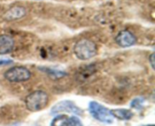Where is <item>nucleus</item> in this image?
Returning <instances> with one entry per match:
<instances>
[{"label":"nucleus","mask_w":155,"mask_h":126,"mask_svg":"<svg viewBox=\"0 0 155 126\" xmlns=\"http://www.w3.org/2000/svg\"><path fill=\"white\" fill-rule=\"evenodd\" d=\"M63 112L76 114L77 115H81L83 113V111L80 107H78L74 102L68 100L58 102L51 109V114H53V115Z\"/></svg>","instance_id":"obj_5"},{"label":"nucleus","mask_w":155,"mask_h":126,"mask_svg":"<svg viewBox=\"0 0 155 126\" xmlns=\"http://www.w3.org/2000/svg\"><path fill=\"white\" fill-rule=\"evenodd\" d=\"M115 42L123 48L134 46L137 43V38L132 32L129 30H122L115 37Z\"/></svg>","instance_id":"obj_6"},{"label":"nucleus","mask_w":155,"mask_h":126,"mask_svg":"<svg viewBox=\"0 0 155 126\" xmlns=\"http://www.w3.org/2000/svg\"><path fill=\"white\" fill-rule=\"evenodd\" d=\"M27 15V10L23 6H14L9 9L4 14V19L8 21H16V20L21 19L24 18Z\"/></svg>","instance_id":"obj_8"},{"label":"nucleus","mask_w":155,"mask_h":126,"mask_svg":"<svg viewBox=\"0 0 155 126\" xmlns=\"http://www.w3.org/2000/svg\"><path fill=\"white\" fill-rule=\"evenodd\" d=\"M110 115L114 118L122 121L130 120L134 115V113L130 109H114L110 110Z\"/></svg>","instance_id":"obj_10"},{"label":"nucleus","mask_w":155,"mask_h":126,"mask_svg":"<svg viewBox=\"0 0 155 126\" xmlns=\"http://www.w3.org/2000/svg\"><path fill=\"white\" fill-rule=\"evenodd\" d=\"M74 53L81 61H87L95 57L98 53L96 44L89 39H82L75 44Z\"/></svg>","instance_id":"obj_1"},{"label":"nucleus","mask_w":155,"mask_h":126,"mask_svg":"<svg viewBox=\"0 0 155 126\" xmlns=\"http://www.w3.org/2000/svg\"><path fill=\"white\" fill-rule=\"evenodd\" d=\"M5 78L12 83H20L30 80L31 72L27 68L23 66H16L9 68L4 73Z\"/></svg>","instance_id":"obj_4"},{"label":"nucleus","mask_w":155,"mask_h":126,"mask_svg":"<svg viewBox=\"0 0 155 126\" xmlns=\"http://www.w3.org/2000/svg\"><path fill=\"white\" fill-rule=\"evenodd\" d=\"M89 112L91 115L98 121L107 124L113 123V116L110 115V110L98 102L91 101L89 103Z\"/></svg>","instance_id":"obj_3"},{"label":"nucleus","mask_w":155,"mask_h":126,"mask_svg":"<svg viewBox=\"0 0 155 126\" xmlns=\"http://www.w3.org/2000/svg\"><path fill=\"white\" fill-rule=\"evenodd\" d=\"M15 47L13 37L7 34L0 35V55H7L12 53Z\"/></svg>","instance_id":"obj_9"},{"label":"nucleus","mask_w":155,"mask_h":126,"mask_svg":"<svg viewBox=\"0 0 155 126\" xmlns=\"http://www.w3.org/2000/svg\"><path fill=\"white\" fill-rule=\"evenodd\" d=\"M39 70L45 72L51 79H60L67 75V73L64 72V71H61V70L46 68V67H41V68H39Z\"/></svg>","instance_id":"obj_11"},{"label":"nucleus","mask_w":155,"mask_h":126,"mask_svg":"<svg viewBox=\"0 0 155 126\" xmlns=\"http://www.w3.org/2000/svg\"><path fill=\"white\" fill-rule=\"evenodd\" d=\"M13 62V60L9 59H0V65H10Z\"/></svg>","instance_id":"obj_13"},{"label":"nucleus","mask_w":155,"mask_h":126,"mask_svg":"<svg viewBox=\"0 0 155 126\" xmlns=\"http://www.w3.org/2000/svg\"><path fill=\"white\" fill-rule=\"evenodd\" d=\"M57 123H59V125L62 126H82L81 120L77 116L68 117L64 115H59L53 118L51 122V125H56Z\"/></svg>","instance_id":"obj_7"},{"label":"nucleus","mask_w":155,"mask_h":126,"mask_svg":"<svg viewBox=\"0 0 155 126\" xmlns=\"http://www.w3.org/2000/svg\"><path fill=\"white\" fill-rule=\"evenodd\" d=\"M144 100L142 98H135L130 103V107L133 109L140 110L143 107Z\"/></svg>","instance_id":"obj_12"},{"label":"nucleus","mask_w":155,"mask_h":126,"mask_svg":"<svg viewBox=\"0 0 155 126\" xmlns=\"http://www.w3.org/2000/svg\"><path fill=\"white\" fill-rule=\"evenodd\" d=\"M48 96L43 90H35L26 97L25 105L30 112H39L46 107Z\"/></svg>","instance_id":"obj_2"},{"label":"nucleus","mask_w":155,"mask_h":126,"mask_svg":"<svg viewBox=\"0 0 155 126\" xmlns=\"http://www.w3.org/2000/svg\"><path fill=\"white\" fill-rule=\"evenodd\" d=\"M148 60H149V63L150 65H151V68H153V69H154V53H151V55H150L149 58H148Z\"/></svg>","instance_id":"obj_14"}]
</instances>
